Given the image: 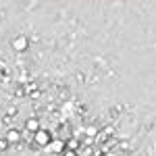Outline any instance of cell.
Listing matches in <instances>:
<instances>
[{"mask_svg": "<svg viewBox=\"0 0 156 156\" xmlns=\"http://www.w3.org/2000/svg\"><path fill=\"white\" fill-rule=\"evenodd\" d=\"M34 142H36L37 146H42V148H48V146L52 144V135H50L48 129H44V127H42V129L34 135Z\"/></svg>", "mask_w": 156, "mask_h": 156, "instance_id": "obj_1", "label": "cell"}, {"mask_svg": "<svg viewBox=\"0 0 156 156\" xmlns=\"http://www.w3.org/2000/svg\"><path fill=\"white\" fill-rule=\"evenodd\" d=\"M11 46H12V50H17V52H25V50L29 48V37L27 36H17L11 42Z\"/></svg>", "mask_w": 156, "mask_h": 156, "instance_id": "obj_2", "label": "cell"}, {"mask_svg": "<svg viewBox=\"0 0 156 156\" xmlns=\"http://www.w3.org/2000/svg\"><path fill=\"white\" fill-rule=\"evenodd\" d=\"M46 150L52 152V154H60V156H62V152L67 150V144H65L62 140H52V144H50Z\"/></svg>", "mask_w": 156, "mask_h": 156, "instance_id": "obj_3", "label": "cell"}, {"mask_svg": "<svg viewBox=\"0 0 156 156\" xmlns=\"http://www.w3.org/2000/svg\"><path fill=\"white\" fill-rule=\"evenodd\" d=\"M21 137H23V133L19 131V129H9L4 140H6V144H9V146H12V144H19V142H21Z\"/></svg>", "mask_w": 156, "mask_h": 156, "instance_id": "obj_4", "label": "cell"}, {"mask_svg": "<svg viewBox=\"0 0 156 156\" xmlns=\"http://www.w3.org/2000/svg\"><path fill=\"white\" fill-rule=\"evenodd\" d=\"M40 129H42V127H40V121L37 119H27L25 121V131L27 133H34V135H36Z\"/></svg>", "mask_w": 156, "mask_h": 156, "instance_id": "obj_5", "label": "cell"}, {"mask_svg": "<svg viewBox=\"0 0 156 156\" xmlns=\"http://www.w3.org/2000/svg\"><path fill=\"white\" fill-rule=\"evenodd\" d=\"M67 144V150H73V152H77V142L75 140H69V142H65Z\"/></svg>", "mask_w": 156, "mask_h": 156, "instance_id": "obj_6", "label": "cell"}, {"mask_svg": "<svg viewBox=\"0 0 156 156\" xmlns=\"http://www.w3.org/2000/svg\"><path fill=\"white\" fill-rule=\"evenodd\" d=\"M62 156H77V152H73V150H65Z\"/></svg>", "mask_w": 156, "mask_h": 156, "instance_id": "obj_7", "label": "cell"}, {"mask_svg": "<svg viewBox=\"0 0 156 156\" xmlns=\"http://www.w3.org/2000/svg\"><path fill=\"white\" fill-rule=\"evenodd\" d=\"M6 148H9V144H6V140H2V142H0V150H6Z\"/></svg>", "mask_w": 156, "mask_h": 156, "instance_id": "obj_8", "label": "cell"}]
</instances>
